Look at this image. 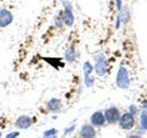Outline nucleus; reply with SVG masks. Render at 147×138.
Masks as SVG:
<instances>
[{
	"label": "nucleus",
	"mask_w": 147,
	"mask_h": 138,
	"mask_svg": "<svg viewBox=\"0 0 147 138\" xmlns=\"http://www.w3.org/2000/svg\"><path fill=\"white\" fill-rule=\"evenodd\" d=\"M115 83L117 85V87L122 89V90H126L129 89L130 84H131V78H130V71L126 67L121 66L117 70L116 74V79Z\"/></svg>",
	"instance_id": "1"
},
{
	"label": "nucleus",
	"mask_w": 147,
	"mask_h": 138,
	"mask_svg": "<svg viewBox=\"0 0 147 138\" xmlns=\"http://www.w3.org/2000/svg\"><path fill=\"white\" fill-rule=\"evenodd\" d=\"M94 71L98 76H106L108 72V61L103 53H99L94 56Z\"/></svg>",
	"instance_id": "2"
},
{
	"label": "nucleus",
	"mask_w": 147,
	"mask_h": 138,
	"mask_svg": "<svg viewBox=\"0 0 147 138\" xmlns=\"http://www.w3.org/2000/svg\"><path fill=\"white\" fill-rule=\"evenodd\" d=\"M62 5H63V22H64V25L67 26H72L74 23H75V15H74V9H72V5L70 1H67V0H63L62 1Z\"/></svg>",
	"instance_id": "3"
},
{
	"label": "nucleus",
	"mask_w": 147,
	"mask_h": 138,
	"mask_svg": "<svg viewBox=\"0 0 147 138\" xmlns=\"http://www.w3.org/2000/svg\"><path fill=\"white\" fill-rule=\"evenodd\" d=\"M117 123L122 130H131L136 124V116L130 112H125L121 114V117Z\"/></svg>",
	"instance_id": "4"
},
{
	"label": "nucleus",
	"mask_w": 147,
	"mask_h": 138,
	"mask_svg": "<svg viewBox=\"0 0 147 138\" xmlns=\"http://www.w3.org/2000/svg\"><path fill=\"white\" fill-rule=\"evenodd\" d=\"M105 117H106V123H109V124H115L118 122L119 117H121V112L117 107L115 106H111L109 108H107L105 112Z\"/></svg>",
	"instance_id": "5"
},
{
	"label": "nucleus",
	"mask_w": 147,
	"mask_h": 138,
	"mask_svg": "<svg viewBox=\"0 0 147 138\" xmlns=\"http://www.w3.org/2000/svg\"><path fill=\"white\" fill-rule=\"evenodd\" d=\"M14 21L13 13L7 8H0V28H7Z\"/></svg>",
	"instance_id": "6"
},
{
	"label": "nucleus",
	"mask_w": 147,
	"mask_h": 138,
	"mask_svg": "<svg viewBox=\"0 0 147 138\" xmlns=\"http://www.w3.org/2000/svg\"><path fill=\"white\" fill-rule=\"evenodd\" d=\"M90 121H91V124L94 126V128H101L106 124V117H105V114L101 110H96L94 112L91 117H90Z\"/></svg>",
	"instance_id": "7"
},
{
	"label": "nucleus",
	"mask_w": 147,
	"mask_h": 138,
	"mask_svg": "<svg viewBox=\"0 0 147 138\" xmlns=\"http://www.w3.org/2000/svg\"><path fill=\"white\" fill-rule=\"evenodd\" d=\"M32 117H30L29 115H21L16 118L15 121V126L17 129H21V130H25V129H29L31 125H32Z\"/></svg>",
	"instance_id": "8"
},
{
	"label": "nucleus",
	"mask_w": 147,
	"mask_h": 138,
	"mask_svg": "<svg viewBox=\"0 0 147 138\" xmlns=\"http://www.w3.org/2000/svg\"><path fill=\"white\" fill-rule=\"evenodd\" d=\"M79 135L82 138H95L96 136V131H95V128L92 125V124H83L80 126V130H79Z\"/></svg>",
	"instance_id": "9"
},
{
	"label": "nucleus",
	"mask_w": 147,
	"mask_h": 138,
	"mask_svg": "<svg viewBox=\"0 0 147 138\" xmlns=\"http://www.w3.org/2000/svg\"><path fill=\"white\" fill-rule=\"evenodd\" d=\"M46 108H47V110H49L52 113H57L62 108V102L57 98H52L46 102Z\"/></svg>",
	"instance_id": "10"
},
{
	"label": "nucleus",
	"mask_w": 147,
	"mask_h": 138,
	"mask_svg": "<svg viewBox=\"0 0 147 138\" xmlns=\"http://www.w3.org/2000/svg\"><path fill=\"white\" fill-rule=\"evenodd\" d=\"M77 57H78V52L76 51V47L74 45L69 46L65 49V52H64V59H65V61L69 62V63H72L74 61H76Z\"/></svg>",
	"instance_id": "11"
},
{
	"label": "nucleus",
	"mask_w": 147,
	"mask_h": 138,
	"mask_svg": "<svg viewBox=\"0 0 147 138\" xmlns=\"http://www.w3.org/2000/svg\"><path fill=\"white\" fill-rule=\"evenodd\" d=\"M117 14H118V15H119V17H121L122 24H126V23L130 21V18H131L130 9H129L127 7H123V8H122V10H121L119 13H117Z\"/></svg>",
	"instance_id": "12"
},
{
	"label": "nucleus",
	"mask_w": 147,
	"mask_h": 138,
	"mask_svg": "<svg viewBox=\"0 0 147 138\" xmlns=\"http://www.w3.org/2000/svg\"><path fill=\"white\" fill-rule=\"evenodd\" d=\"M140 116V123H139V129L142 131L147 130V110H140L139 113Z\"/></svg>",
	"instance_id": "13"
},
{
	"label": "nucleus",
	"mask_w": 147,
	"mask_h": 138,
	"mask_svg": "<svg viewBox=\"0 0 147 138\" xmlns=\"http://www.w3.org/2000/svg\"><path fill=\"white\" fill-rule=\"evenodd\" d=\"M53 22H54V25L56 26V28H62L63 25H64V22H63V12L62 10H60V12H57V14L54 16V18H53Z\"/></svg>",
	"instance_id": "14"
},
{
	"label": "nucleus",
	"mask_w": 147,
	"mask_h": 138,
	"mask_svg": "<svg viewBox=\"0 0 147 138\" xmlns=\"http://www.w3.org/2000/svg\"><path fill=\"white\" fill-rule=\"evenodd\" d=\"M93 71H94L93 64H91V62H90V61H85V62H84V64H83V72H84V77L91 76Z\"/></svg>",
	"instance_id": "15"
},
{
	"label": "nucleus",
	"mask_w": 147,
	"mask_h": 138,
	"mask_svg": "<svg viewBox=\"0 0 147 138\" xmlns=\"http://www.w3.org/2000/svg\"><path fill=\"white\" fill-rule=\"evenodd\" d=\"M94 82H95V78L94 76H87V77H84V84L86 87H92L94 85Z\"/></svg>",
	"instance_id": "16"
},
{
	"label": "nucleus",
	"mask_w": 147,
	"mask_h": 138,
	"mask_svg": "<svg viewBox=\"0 0 147 138\" xmlns=\"http://www.w3.org/2000/svg\"><path fill=\"white\" fill-rule=\"evenodd\" d=\"M57 133V130L55 128H52V129H48L46 131H44V137H52V136H56Z\"/></svg>",
	"instance_id": "17"
},
{
	"label": "nucleus",
	"mask_w": 147,
	"mask_h": 138,
	"mask_svg": "<svg viewBox=\"0 0 147 138\" xmlns=\"http://www.w3.org/2000/svg\"><path fill=\"white\" fill-rule=\"evenodd\" d=\"M129 112H130L131 114H133L134 116H136V115H138V114L140 113L139 108H138L136 105H130V106H129Z\"/></svg>",
	"instance_id": "18"
},
{
	"label": "nucleus",
	"mask_w": 147,
	"mask_h": 138,
	"mask_svg": "<svg viewBox=\"0 0 147 138\" xmlns=\"http://www.w3.org/2000/svg\"><path fill=\"white\" fill-rule=\"evenodd\" d=\"M18 136H20V132L18 131H11V132L7 133L5 138H17Z\"/></svg>",
	"instance_id": "19"
},
{
	"label": "nucleus",
	"mask_w": 147,
	"mask_h": 138,
	"mask_svg": "<svg viewBox=\"0 0 147 138\" xmlns=\"http://www.w3.org/2000/svg\"><path fill=\"white\" fill-rule=\"evenodd\" d=\"M115 5H116V9H117V13H119L123 8V1L122 0H115Z\"/></svg>",
	"instance_id": "20"
},
{
	"label": "nucleus",
	"mask_w": 147,
	"mask_h": 138,
	"mask_svg": "<svg viewBox=\"0 0 147 138\" xmlns=\"http://www.w3.org/2000/svg\"><path fill=\"white\" fill-rule=\"evenodd\" d=\"M121 25H122V21H121L119 15L117 14V16H116V22H115V29H116V30H118V29L121 28Z\"/></svg>",
	"instance_id": "21"
},
{
	"label": "nucleus",
	"mask_w": 147,
	"mask_h": 138,
	"mask_svg": "<svg viewBox=\"0 0 147 138\" xmlns=\"http://www.w3.org/2000/svg\"><path fill=\"white\" fill-rule=\"evenodd\" d=\"M75 128H76V125H75V124H72V125H70L69 128H67V129L64 130V136H65V135H69V133H71V132L75 130Z\"/></svg>",
	"instance_id": "22"
},
{
	"label": "nucleus",
	"mask_w": 147,
	"mask_h": 138,
	"mask_svg": "<svg viewBox=\"0 0 147 138\" xmlns=\"http://www.w3.org/2000/svg\"><path fill=\"white\" fill-rule=\"evenodd\" d=\"M141 106H142V109L144 110H147V100H144L142 103H141Z\"/></svg>",
	"instance_id": "23"
},
{
	"label": "nucleus",
	"mask_w": 147,
	"mask_h": 138,
	"mask_svg": "<svg viewBox=\"0 0 147 138\" xmlns=\"http://www.w3.org/2000/svg\"><path fill=\"white\" fill-rule=\"evenodd\" d=\"M127 138H141V137L138 135H130V136H127Z\"/></svg>",
	"instance_id": "24"
},
{
	"label": "nucleus",
	"mask_w": 147,
	"mask_h": 138,
	"mask_svg": "<svg viewBox=\"0 0 147 138\" xmlns=\"http://www.w3.org/2000/svg\"><path fill=\"white\" fill-rule=\"evenodd\" d=\"M72 138H82V137H72Z\"/></svg>",
	"instance_id": "25"
}]
</instances>
